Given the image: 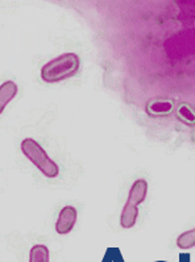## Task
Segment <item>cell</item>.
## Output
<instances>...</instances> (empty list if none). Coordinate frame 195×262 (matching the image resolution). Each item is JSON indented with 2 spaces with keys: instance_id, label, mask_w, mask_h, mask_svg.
<instances>
[{
  "instance_id": "obj_11",
  "label": "cell",
  "mask_w": 195,
  "mask_h": 262,
  "mask_svg": "<svg viewBox=\"0 0 195 262\" xmlns=\"http://www.w3.org/2000/svg\"><path fill=\"white\" fill-rule=\"evenodd\" d=\"M178 262H191L190 261V254H187V253H182V254H180V261Z\"/></svg>"
},
{
  "instance_id": "obj_12",
  "label": "cell",
  "mask_w": 195,
  "mask_h": 262,
  "mask_svg": "<svg viewBox=\"0 0 195 262\" xmlns=\"http://www.w3.org/2000/svg\"><path fill=\"white\" fill-rule=\"evenodd\" d=\"M156 262H167V261H156Z\"/></svg>"
},
{
  "instance_id": "obj_8",
  "label": "cell",
  "mask_w": 195,
  "mask_h": 262,
  "mask_svg": "<svg viewBox=\"0 0 195 262\" xmlns=\"http://www.w3.org/2000/svg\"><path fill=\"white\" fill-rule=\"evenodd\" d=\"M171 103L166 102V100H160V102H155L148 104V108H146V111H148L149 115H153V116H158V115H166L171 111Z\"/></svg>"
},
{
  "instance_id": "obj_7",
  "label": "cell",
  "mask_w": 195,
  "mask_h": 262,
  "mask_svg": "<svg viewBox=\"0 0 195 262\" xmlns=\"http://www.w3.org/2000/svg\"><path fill=\"white\" fill-rule=\"evenodd\" d=\"M176 243H177V247L182 250L191 249V248H194L195 247V228L181 233L180 236L177 237Z\"/></svg>"
},
{
  "instance_id": "obj_10",
  "label": "cell",
  "mask_w": 195,
  "mask_h": 262,
  "mask_svg": "<svg viewBox=\"0 0 195 262\" xmlns=\"http://www.w3.org/2000/svg\"><path fill=\"white\" fill-rule=\"evenodd\" d=\"M180 115H181V116L186 117L187 120L194 121V115L190 114V112H189V108H181V110H180Z\"/></svg>"
},
{
  "instance_id": "obj_6",
  "label": "cell",
  "mask_w": 195,
  "mask_h": 262,
  "mask_svg": "<svg viewBox=\"0 0 195 262\" xmlns=\"http://www.w3.org/2000/svg\"><path fill=\"white\" fill-rule=\"evenodd\" d=\"M29 262H50V252L47 245L36 244L29 252Z\"/></svg>"
},
{
  "instance_id": "obj_4",
  "label": "cell",
  "mask_w": 195,
  "mask_h": 262,
  "mask_svg": "<svg viewBox=\"0 0 195 262\" xmlns=\"http://www.w3.org/2000/svg\"><path fill=\"white\" fill-rule=\"evenodd\" d=\"M77 208L73 206H65L61 211H59L54 229H56L57 233L62 234V236H63V234H69L73 231L75 224H77Z\"/></svg>"
},
{
  "instance_id": "obj_3",
  "label": "cell",
  "mask_w": 195,
  "mask_h": 262,
  "mask_svg": "<svg viewBox=\"0 0 195 262\" xmlns=\"http://www.w3.org/2000/svg\"><path fill=\"white\" fill-rule=\"evenodd\" d=\"M146 194H148V182L143 178L136 179L134 185L131 186L127 202H125V204L123 207V211H121V228H134L137 222V216H139V206L141 203H144Z\"/></svg>"
},
{
  "instance_id": "obj_5",
  "label": "cell",
  "mask_w": 195,
  "mask_h": 262,
  "mask_svg": "<svg viewBox=\"0 0 195 262\" xmlns=\"http://www.w3.org/2000/svg\"><path fill=\"white\" fill-rule=\"evenodd\" d=\"M17 95V84L13 80H7L0 86V112H4L6 107Z\"/></svg>"
},
{
  "instance_id": "obj_2",
  "label": "cell",
  "mask_w": 195,
  "mask_h": 262,
  "mask_svg": "<svg viewBox=\"0 0 195 262\" xmlns=\"http://www.w3.org/2000/svg\"><path fill=\"white\" fill-rule=\"evenodd\" d=\"M23 155L31 164L37 167L41 174L47 177V178H56L59 174V166L49 157L47 150L41 146L40 142H37L32 137H27L21 141L20 145Z\"/></svg>"
},
{
  "instance_id": "obj_9",
  "label": "cell",
  "mask_w": 195,
  "mask_h": 262,
  "mask_svg": "<svg viewBox=\"0 0 195 262\" xmlns=\"http://www.w3.org/2000/svg\"><path fill=\"white\" fill-rule=\"evenodd\" d=\"M102 262H125L123 258L120 249L119 248H109L105 250V254L103 257Z\"/></svg>"
},
{
  "instance_id": "obj_1",
  "label": "cell",
  "mask_w": 195,
  "mask_h": 262,
  "mask_svg": "<svg viewBox=\"0 0 195 262\" xmlns=\"http://www.w3.org/2000/svg\"><path fill=\"white\" fill-rule=\"evenodd\" d=\"M81 59L75 53H63L50 59L41 68V79L47 83H57L73 78L79 70Z\"/></svg>"
}]
</instances>
